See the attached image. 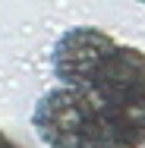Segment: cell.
Instances as JSON below:
<instances>
[{
  "mask_svg": "<svg viewBox=\"0 0 145 148\" xmlns=\"http://www.w3.org/2000/svg\"><path fill=\"white\" fill-rule=\"evenodd\" d=\"M85 91L101 107L145 95V51L117 41L111 47V54L101 60V66L95 69Z\"/></svg>",
  "mask_w": 145,
  "mask_h": 148,
  "instance_id": "obj_3",
  "label": "cell"
},
{
  "mask_svg": "<svg viewBox=\"0 0 145 148\" xmlns=\"http://www.w3.org/2000/svg\"><path fill=\"white\" fill-rule=\"evenodd\" d=\"M32 126L47 148H104L101 110L85 88H57L44 91L32 110Z\"/></svg>",
  "mask_w": 145,
  "mask_h": 148,
  "instance_id": "obj_1",
  "label": "cell"
},
{
  "mask_svg": "<svg viewBox=\"0 0 145 148\" xmlns=\"http://www.w3.org/2000/svg\"><path fill=\"white\" fill-rule=\"evenodd\" d=\"M104 142L117 148H142L145 145V95H136L120 104H98Z\"/></svg>",
  "mask_w": 145,
  "mask_h": 148,
  "instance_id": "obj_4",
  "label": "cell"
},
{
  "mask_svg": "<svg viewBox=\"0 0 145 148\" xmlns=\"http://www.w3.org/2000/svg\"><path fill=\"white\" fill-rule=\"evenodd\" d=\"M142 148H145V145H142Z\"/></svg>",
  "mask_w": 145,
  "mask_h": 148,
  "instance_id": "obj_7",
  "label": "cell"
},
{
  "mask_svg": "<svg viewBox=\"0 0 145 148\" xmlns=\"http://www.w3.org/2000/svg\"><path fill=\"white\" fill-rule=\"evenodd\" d=\"M117 44L114 35L95 29V25H79V29L63 32L51 51V69L60 79V85L69 88H88L95 69L101 66V60L111 54Z\"/></svg>",
  "mask_w": 145,
  "mask_h": 148,
  "instance_id": "obj_2",
  "label": "cell"
},
{
  "mask_svg": "<svg viewBox=\"0 0 145 148\" xmlns=\"http://www.w3.org/2000/svg\"><path fill=\"white\" fill-rule=\"evenodd\" d=\"M139 3H142V6H145V0H139Z\"/></svg>",
  "mask_w": 145,
  "mask_h": 148,
  "instance_id": "obj_6",
  "label": "cell"
},
{
  "mask_svg": "<svg viewBox=\"0 0 145 148\" xmlns=\"http://www.w3.org/2000/svg\"><path fill=\"white\" fill-rule=\"evenodd\" d=\"M104 148H117V145H104Z\"/></svg>",
  "mask_w": 145,
  "mask_h": 148,
  "instance_id": "obj_5",
  "label": "cell"
}]
</instances>
